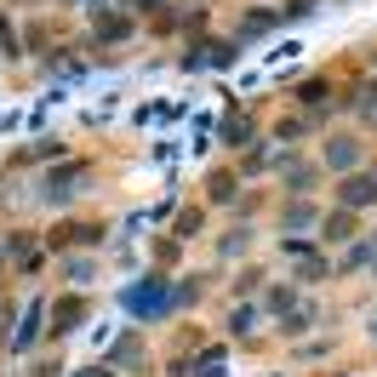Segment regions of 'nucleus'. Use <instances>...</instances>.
Returning a JSON list of instances; mask_svg holds the SVG:
<instances>
[{"instance_id":"nucleus-1","label":"nucleus","mask_w":377,"mask_h":377,"mask_svg":"<svg viewBox=\"0 0 377 377\" xmlns=\"http://www.w3.org/2000/svg\"><path fill=\"white\" fill-rule=\"evenodd\" d=\"M80 178H86V166H63V172H52V178H46V200H52V194H58V200H63V194H74V183H80Z\"/></svg>"},{"instance_id":"nucleus-3","label":"nucleus","mask_w":377,"mask_h":377,"mask_svg":"<svg viewBox=\"0 0 377 377\" xmlns=\"http://www.w3.org/2000/svg\"><path fill=\"white\" fill-rule=\"evenodd\" d=\"M331 166H355V143H349V138L331 143Z\"/></svg>"},{"instance_id":"nucleus-2","label":"nucleus","mask_w":377,"mask_h":377,"mask_svg":"<svg viewBox=\"0 0 377 377\" xmlns=\"http://www.w3.org/2000/svg\"><path fill=\"white\" fill-rule=\"evenodd\" d=\"M366 200H377V178H349L343 183V206H366Z\"/></svg>"},{"instance_id":"nucleus-4","label":"nucleus","mask_w":377,"mask_h":377,"mask_svg":"<svg viewBox=\"0 0 377 377\" xmlns=\"http://www.w3.org/2000/svg\"><path fill=\"white\" fill-rule=\"evenodd\" d=\"M349 234H355V218L338 212V218H331V234H326V240H349Z\"/></svg>"}]
</instances>
